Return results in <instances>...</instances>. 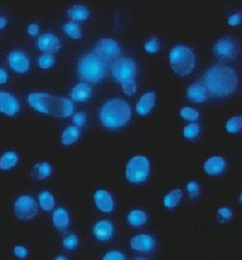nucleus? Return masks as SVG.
Wrapping results in <instances>:
<instances>
[{"instance_id": "nucleus-41", "label": "nucleus", "mask_w": 242, "mask_h": 260, "mask_svg": "<svg viewBox=\"0 0 242 260\" xmlns=\"http://www.w3.org/2000/svg\"><path fill=\"white\" fill-rule=\"evenodd\" d=\"M125 254L120 250H112L105 253L103 260H124Z\"/></svg>"}, {"instance_id": "nucleus-8", "label": "nucleus", "mask_w": 242, "mask_h": 260, "mask_svg": "<svg viewBox=\"0 0 242 260\" xmlns=\"http://www.w3.org/2000/svg\"><path fill=\"white\" fill-rule=\"evenodd\" d=\"M37 200L31 194H20L13 202L14 216L21 221L33 220L39 214Z\"/></svg>"}, {"instance_id": "nucleus-5", "label": "nucleus", "mask_w": 242, "mask_h": 260, "mask_svg": "<svg viewBox=\"0 0 242 260\" xmlns=\"http://www.w3.org/2000/svg\"><path fill=\"white\" fill-rule=\"evenodd\" d=\"M169 64L172 72L178 77H187L197 65V55L192 48L186 45H175L169 52Z\"/></svg>"}, {"instance_id": "nucleus-2", "label": "nucleus", "mask_w": 242, "mask_h": 260, "mask_svg": "<svg viewBox=\"0 0 242 260\" xmlns=\"http://www.w3.org/2000/svg\"><path fill=\"white\" fill-rule=\"evenodd\" d=\"M202 82L209 97L223 99L232 95L238 87V75L232 67L216 64L205 71Z\"/></svg>"}, {"instance_id": "nucleus-44", "label": "nucleus", "mask_w": 242, "mask_h": 260, "mask_svg": "<svg viewBox=\"0 0 242 260\" xmlns=\"http://www.w3.org/2000/svg\"><path fill=\"white\" fill-rule=\"evenodd\" d=\"M10 80L9 72L6 70L4 67H0V85H4L8 83Z\"/></svg>"}, {"instance_id": "nucleus-15", "label": "nucleus", "mask_w": 242, "mask_h": 260, "mask_svg": "<svg viewBox=\"0 0 242 260\" xmlns=\"http://www.w3.org/2000/svg\"><path fill=\"white\" fill-rule=\"evenodd\" d=\"M115 233L113 223L109 220H97L92 228V235L98 242L105 243L111 241Z\"/></svg>"}, {"instance_id": "nucleus-3", "label": "nucleus", "mask_w": 242, "mask_h": 260, "mask_svg": "<svg viewBox=\"0 0 242 260\" xmlns=\"http://www.w3.org/2000/svg\"><path fill=\"white\" fill-rule=\"evenodd\" d=\"M131 118V106L121 98H111L104 102L98 112L99 122L107 130L122 129Z\"/></svg>"}, {"instance_id": "nucleus-35", "label": "nucleus", "mask_w": 242, "mask_h": 260, "mask_svg": "<svg viewBox=\"0 0 242 260\" xmlns=\"http://www.w3.org/2000/svg\"><path fill=\"white\" fill-rule=\"evenodd\" d=\"M143 49L149 54H155L160 50V41L157 37H150L148 40L145 41Z\"/></svg>"}, {"instance_id": "nucleus-11", "label": "nucleus", "mask_w": 242, "mask_h": 260, "mask_svg": "<svg viewBox=\"0 0 242 260\" xmlns=\"http://www.w3.org/2000/svg\"><path fill=\"white\" fill-rule=\"evenodd\" d=\"M7 64L14 73L25 75L31 70V57L24 50H11L7 54Z\"/></svg>"}, {"instance_id": "nucleus-22", "label": "nucleus", "mask_w": 242, "mask_h": 260, "mask_svg": "<svg viewBox=\"0 0 242 260\" xmlns=\"http://www.w3.org/2000/svg\"><path fill=\"white\" fill-rule=\"evenodd\" d=\"M52 166L47 160L36 162L31 170V177L37 181H45L52 175Z\"/></svg>"}, {"instance_id": "nucleus-27", "label": "nucleus", "mask_w": 242, "mask_h": 260, "mask_svg": "<svg viewBox=\"0 0 242 260\" xmlns=\"http://www.w3.org/2000/svg\"><path fill=\"white\" fill-rule=\"evenodd\" d=\"M62 31L72 40H81L83 35L81 24L73 20H68L64 22L62 25Z\"/></svg>"}, {"instance_id": "nucleus-6", "label": "nucleus", "mask_w": 242, "mask_h": 260, "mask_svg": "<svg viewBox=\"0 0 242 260\" xmlns=\"http://www.w3.org/2000/svg\"><path fill=\"white\" fill-rule=\"evenodd\" d=\"M150 160L143 155H136L127 161L125 178L131 184H141L148 179L150 174Z\"/></svg>"}, {"instance_id": "nucleus-37", "label": "nucleus", "mask_w": 242, "mask_h": 260, "mask_svg": "<svg viewBox=\"0 0 242 260\" xmlns=\"http://www.w3.org/2000/svg\"><path fill=\"white\" fill-rule=\"evenodd\" d=\"M186 189H187L188 196H189V198L191 200H194L197 197H199L200 191H201L200 185H199V183L197 181L192 180L190 182H188L187 185H186Z\"/></svg>"}, {"instance_id": "nucleus-13", "label": "nucleus", "mask_w": 242, "mask_h": 260, "mask_svg": "<svg viewBox=\"0 0 242 260\" xmlns=\"http://www.w3.org/2000/svg\"><path fill=\"white\" fill-rule=\"evenodd\" d=\"M36 47L43 53H57L61 50V41L57 35L51 32L40 34L36 39Z\"/></svg>"}, {"instance_id": "nucleus-20", "label": "nucleus", "mask_w": 242, "mask_h": 260, "mask_svg": "<svg viewBox=\"0 0 242 260\" xmlns=\"http://www.w3.org/2000/svg\"><path fill=\"white\" fill-rule=\"evenodd\" d=\"M227 169V160L222 156H212L204 161L203 170L206 174L218 176L225 172Z\"/></svg>"}, {"instance_id": "nucleus-17", "label": "nucleus", "mask_w": 242, "mask_h": 260, "mask_svg": "<svg viewBox=\"0 0 242 260\" xmlns=\"http://www.w3.org/2000/svg\"><path fill=\"white\" fill-rule=\"evenodd\" d=\"M51 222L54 229L61 233L67 232L71 224L70 212L65 207H57L52 210Z\"/></svg>"}, {"instance_id": "nucleus-24", "label": "nucleus", "mask_w": 242, "mask_h": 260, "mask_svg": "<svg viewBox=\"0 0 242 260\" xmlns=\"http://www.w3.org/2000/svg\"><path fill=\"white\" fill-rule=\"evenodd\" d=\"M81 137V129L75 125H69L61 133L60 143L66 147L72 146L80 140Z\"/></svg>"}, {"instance_id": "nucleus-25", "label": "nucleus", "mask_w": 242, "mask_h": 260, "mask_svg": "<svg viewBox=\"0 0 242 260\" xmlns=\"http://www.w3.org/2000/svg\"><path fill=\"white\" fill-rule=\"evenodd\" d=\"M67 16L70 20L80 23L89 19L90 10L86 5L75 4L67 10Z\"/></svg>"}, {"instance_id": "nucleus-38", "label": "nucleus", "mask_w": 242, "mask_h": 260, "mask_svg": "<svg viewBox=\"0 0 242 260\" xmlns=\"http://www.w3.org/2000/svg\"><path fill=\"white\" fill-rule=\"evenodd\" d=\"M216 214L218 215V217L220 218V220L222 222H226V221L232 220V216H233V212L232 209L229 207H226V206L220 207L216 212Z\"/></svg>"}, {"instance_id": "nucleus-40", "label": "nucleus", "mask_w": 242, "mask_h": 260, "mask_svg": "<svg viewBox=\"0 0 242 260\" xmlns=\"http://www.w3.org/2000/svg\"><path fill=\"white\" fill-rule=\"evenodd\" d=\"M121 89L123 91V93L128 96L132 97L134 96L137 91H138V86H137V81H133V82H128V83H124L120 85Z\"/></svg>"}, {"instance_id": "nucleus-46", "label": "nucleus", "mask_w": 242, "mask_h": 260, "mask_svg": "<svg viewBox=\"0 0 242 260\" xmlns=\"http://www.w3.org/2000/svg\"><path fill=\"white\" fill-rule=\"evenodd\" d=\"M54 259L55 260H68V257L67 256H65V255H63V254H58V255H56L55 257H54Z\"/></svg>"}, {"instance_id": "nucleus-36", "label": "nucleus", "mask_w": 242, "mask_h": 260, "mask_svg": "<svg viewBox=\"0 0 242 260\" xmlns=\"http://www.w3.org/2000/svg\"><path fill=\"white\" fill-rule=\"evenodd\" d=\"M71 117H72L73 125L77 126L80 129L83 128L87 123V114H86L85 111L74 112Z\"/></svg>"}, {"instance_id": "nucleus-31", "label": "nucleus", "mask_w": 242, "mask_h": 260, "mask_svg": "<svg viewBox=\"0 0 242 260\" xmlns=\"http://www.w3.org/2000/svg\"><path fill=\"white\" fill-rule=\"evenodd\" d=\"M182 133L186 140H195L201 133V125L198 122H191L184 126Z\"/></svg>"}, {"instance_id": "nucleus-4", "label": "nucleus", "mask_w": 242, "mask_h": 260, "mask_svg": "<svg viewBox=\"0 0 242 260\" xmlns=\"http://www.w3.org/2000/svg\"><path fill=\"white\" fill-rule=\"evenodd\" d=\"M109 64L96 55L93 51L82 54L77 63V75L81 81L97 84L108 74Z\"/></svg>"}, {"instance_id": "nucleus-33", "label": "nucleus", "mask_w": 242, "mask_h": 260, "mask_svg": "<svg viewBox=\"0 0 242 260\" xmlns=\"http://www.w3.org/2000/svg\"><path fill=\"white\" fill-rule=\"evenodd\" d=\"M80 245V239L78 237V235L70 233L67 234L63 237L62 239V247L66 250H75L78 249Z\"/></svg>"}, {"instance_id": "nucleus-18", "label": "nucleus", "mask_w": 242, "mask_h": 260, "mask_svg": "<svg viewBox=\"0 0 242 260\" xmlns=\"http://www.w3.org/2000/svg\"><path fill=\"white\" fill-rule=\"evenodd\" d=\"M93 95V89L92 86L89 83L81 81L76 83L69 93L71 100L74 103H79V104H83L90 100L91 97Z\"/></svg>"}, {"instance_id": "nucleus-32", "label": "nucleus", "mask_w": 242, "mask_h": 260, "mask_svg": "<svg viewBox=\"0 0 242 260\" xmlns=\"http://www.w3.org/2000/svg\"><path fill=\"white\" fill-rule=\"evenodd\" d=\"M226 131L229 134H237L242 130V116L241 115H236L232 116L226 123Z\"/></svg>"}, {"instance_id": "nucleus-43", "label": "nucleus", "mask_w": 242, "mask_h": 260, "mask_svg": "<svg viewBox=\"0 0 242 260\" xmlns=\"http://www.w3.org/2000/svg\"><path fill=\"white\" fill-rule=\"evenodd\" d=\"M242 14L241 12H236L231 14L228 18V24L231 26H237L241 23Z\"/></svg>"}, {"instance_id": "nucleus-26", "label": "nucleus", "mask_w": 242, "mask_h": 260, "mask_svg": "<svg viewBox=\"0 0 242 260\" xmlns=\"http://www.w3.org/2000/svg\"><path fill=\"white\" fill-rule=\"evenodd\" d=\"M39 208L44 212H52L56 205L54 194L49 190H42L37 197Z\"/></svg>"}, {"instance_id": "nucleus-12", "label": "nucleus", "mask_w": 242, "mask_h": 260, "mask_svg": "<svg viewBox=\"0 0 242 260\" xmlns=\"http://www.w3.org/2000/svg\"><path fill=\"white\" fill-rule=\"evenodd\" d=\"M21 110V104L19 98L10 91L0 90V114L13 118Z\"/></svg>"}, {"instance_id": "nucleus-16", "label": "nucleus", "mask_w": 242, "mask_h": 260, "mask_svg": "<svg viewBox=\"0 0 242 260\" xmlns=\"http://www.w3.org/2000/svg\"><path fill=\"white\" fill-rule=\"evenodd\" d=\"M130 248L137 252L149 253L156 249V240L150 234H137L130 240Z\"/></svg>"}, {"instance_id": "nucleus-9", "label": "nucleus", "mask_w": 242, "mask_h": 260, "mask_svg": "<svg viewBox=\"0 0 242 260\" xmlns=\"http://www.w3.org/2000/svg\"><path fill=\"white\" fill-rule=\"evenodd\" d=\"M93 52L102 60L110 64L120 57L122 49L120 44L115 39L111 37H103L96 42Z\"/></svg>"}, {"instance_id": "nucleus-7", "label": "nucleus", "mask_w": 242, "mask_h": 260, "mask_svg": "<svg viewBox=\"0 0 242 260\" xmlns=\"http://www.w3.org/2000/svg\"><path fill=\"white\" fill-rule=\"evenodd\" d=\"M111 75L112 79L120 85L136 81L138 64L131 57H119L111 63Z\"/></svg>"}, {"instance_id": "nucleus-1", "label": "nucleus", "mask_w": 242, "mask_h": 260, "mask_svg": "<svg viewBox=\"0 0 242 260\" xmlns=\"http://www.w3.org/2000/svg\"><path fill=\"white\" fill-rule=\"evenodd\" d=\"M26 102L36 112L54 118L66 119L75 112V104L70 98L51 94L44 91L31 92Z\"/></svg>"}, {"instance_id": "nucleus-30", "label": "nucleus", "mask_w": 242, "mask_h": 260, "mask_svg": "<svg viewBox=\"0 0 242 260\" xmlns=\"http://www.w3.org/2000/svg\"><path fill=\"white\" fill-rule=\"evenodd\" d=\"M56 63V57L52 53H42L37 58V64L42 70H50Z\"/></svg>"}, {"instance_id": "nucleus-10", "label": "nucleus", "mask_w": 242, "mask_h": 260, "mask_svg": "<svg viewBox=\"0 0 242 260\" xmlns=\"http://www.w3.org/2000/svg\"><path fill=\"white\" fill-rule=\"evenodd\" d=\"M212 50L219 60L232 61L237 58L239 47L232 37H222L215 41Z\"/></svg>"}, {"instance_id": "nucleus-45", "label": "nucleus", "mask_w": 242, "mask_h": 260, "mask_svg": "<svg viewBox=\"0 0 242 260\" xmlns=\"http://www.w3.org/2000/svg\"><path fill=\"white\" fill-rule=\"evenodd\" d=\"M7 25H8L7 18L2 16V15H0V31L5 29L7 27Z\"/></svg>"}, {"instance_id": "nucleus-14", "label": "nucleus", "mask_w": 242, "mask_h": 260, "mask_svg": "<svg viewBox=\"0 0 242 260\" xmlns=\"http://www.w3.org/2000/svg\"><path fill=\"white\" fill-rule=\"evenodd\" d=\"M93 201L96 208L104 214H110L115 209V201L109 190L98 189L93 193Z\"/></svg>"}, {"instance_id": "nucleus-19", "label": "nucleus", "mask_w": 242, "mask_h": 260, "mask_svg": "<svg viewBox=\"0 0 242 260\" xmlns=\"http://www.w3.org/2000/svg\"><path fill=\"white\" fill-rule=\"evenodd\" d=\"M186 95L189 100L197 104H202L209 98L208 91L202 81H197L190 84L186 89Z\"/></svg>"}, {"instance_id": "nucleus-29", "label": "nucleus", "mask_w": 242, "mask_h": 260, "mask_svg": "<svg viewBox=\"0 0 242 260\" xmlns=\"http://www.w3.org/2000/svg\"><path fill=\"white\" fill-rule=\"evenodd\" d=\"M182 198H183V192L180 189L172 190L164 197V200H163L164 206L168 209H173L182 202Z\"/></svg>"}, {"instance_id": "nucleus-28", "label": "nucleus", "mask_w": 242, "mask_h": 260, "mask_svg": "<svg viewBox=\"0 0 242 260\" xmlns=\"http://www.w3.org/2000/svg\"><path fill=\"white\" fill-rule=\"evenodd\" d=\"M147 214L141 209H134L127 215V221L133 228H141L147 221Z\"/></svg>"}, {"instance_id": "nucleus-42", "label": "nucleus", "mask_w": 242, "mask_h": 260, "mask_svg": "<svg viewBox=\"0 0 242 260\" xmlns=\"http://www.w3.org/2000/svg\"><path fill=\"white\" fill-rule=\"evenodd\" d=\"M40 25L36 22H31L26 27V33L29 37H38L40 35Z\"/></svg>"}, {"instance_id": "nucleus-34", "label": "nucleus", "mask_w": 242, "mask_h": 260, "mask_svg": "<svg viewBox=\"0 0 242 260\" xmlns=\"http://www.w3.org/2000/svg\"><path fill=\"white\" fill-rule=\"evenodd\" d=\"M179 114L184 120L189 122H197L200 118V112L191 107H183Z\"/></svg>"}, {"instance_id": "nucleus-39", "label": "nucleus", "mask_w": 242, "mask_h": 260, "mask_svg": "<svg viewBox=\"0 0 242 260\" xmlns=\"http://www.w3.org/2000/svg\"><path fill=\"white\" fill-rule=\"evenodd\" d=\"M13 254L19 259H25L28 256L29 251L23 245H16L13 248Z\"/></svg>"}, {"instance_id": "nucleus-21", "label": "nucleus", "mask_w": 242, "mask_h": 260, "mask_svg": "<svg viewBox=\"0 0 242 260\" xmlns=\"http://www.w3.org/2000/svg\"><path fill=\"white\" fill-rule=\"evenodd\" d=\"M156 104V93L155 92H145L142 94L141 98L136 104V111L141 116H146L152 112Z\"/></svg>"}, {"instance_id": "nucleus-23", "label": "nucleus", "mask_w": 242, "mask_h": 260, "mask_svg": "<svg viewBox=\"0 0 242 260\" xmlns=\"http://www.w3.org/2000/svg\"><path fill=\"white\" fill-rule=\"evenodd\" d=\"M20 155L14 150H7L0 155V171L8 172L18 167Z\"/></svg>"}]
</instances>
